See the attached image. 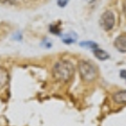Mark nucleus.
<instances>
[{
	"instance_id": "nucleus-1",
	"label": "nucleus",
	"mask_w": 126,
	"mask_h": 126,
	"mask_svg": "<svg viewBox=\"0 0 126 126\" xmlns=\"http://www.w3.org/2000/svg\"><path fill=\"white\" fill-rule=\"evenodd\" d=\"M75 74V66L72 62L61 60L58 61L53 67V76L58 82L67 83L73 79Z\"/></svg>"
},
{
	"instance_id": "nucleus-2",
	"label": "nucleus",
	"mask_w": 126,
	"mask_h": 126,
	"mask_svg": "<svg viewBox=\"0 0 126 126\" xmlns=\"http://www.w3.org/2000/svg\"><path fill=\"white\" fill-rule=\"evenodd\" d=\"M78 69L82 81L86 82V83H90V82L94 81L98 77L97 66L90 61H86V60L79 61Z\"/></svg>"
},
{
	"instance_id": "nucleus-3",
	"label": "nucleus",
	"mask_w": 126,
	"mask_h": 126,
	"mask_svg": "<svg viewBox=\"0 0 126 126\" xmlns=\"http://www.w3.org/2000/svg\"><path fill=\"white\" fill-rule=\"evenodd\" d=\"M115 15L111 11H105L100 17V25L104 31H110L115 26Z\"/></svg>"
},
{
	"instance_id": "nucleus-4",
	"label": "nucleus",
	"mask_w": 126,
	"mask_h": 126,
	"mask_svg": "<svg viewBox=\"0 0 126 126\" xmlns=\"http://www.w3.org/2000/svg\"><path fill=\"white\" fill-rule=\"evenodd\" d=\"M116 49L119 50L120 53H126V34H122L116 38L113 42Z\"/></svg>"
},
{
	"instance_id": "nucleus-5",
	"label": "nucleus",
	"mask_w": 126,
	"mask_h": 126,
	"mask_svg": "<svg viewBox=\"0 0 126 126\" xmlns=\"http://www.w3.org/2000/svg\"><path fill=\"white\" fill-rule=\"evenodd\" d=\"M112 100L117 104H126V90H119L113 94Z\"/></svg>"
},
{
	"instance_id": "nucleus-6",
	"label": "nucleus",
	"mask_w": 126,
	"mask_h": 126,
	"mask_svg": "<svg viewBox=\"0 0 126 126\" xmlns=\"http://www.w3.org/2000/svg\"><path fill=\"white\" fill-rule=\"evenodd\" d=\"M7 83H9V74L5 68L0 67V89L4 88Z\"/></svg>"
},
{
	"instance_id": "nucleus-7",
	"label": "nucleus",
	"mask_w": 126,
	"mask_h": 126,
	"mask_svg": "<svg viewBox=\"0 0 126 126\" xmlns=\"http://www.w3.org/2000/svg\"><path fill=\"white\" fill-rule=\"evenodd\" d=\"M94 56H96V58H98L99 60H107V59L109 58V55L108 53H106L105 50L103 49H100L99 47L96 49H94Z\"/></svg>"
},
{
	"instance_id": "nucleus-8",
	"label": "nucleus",
	"mask_w": 126,
	"mask_h": 126,
	"mask_svg": "<svg viewBox=\"0 0 126 126\" xmlns=\"http://www.w3.org/2000/svg\"><path fill=\"white\" fill-rule=\"evenodd\" d=\"M80 45L82 47H87V48H90V49H96L98 48V44L97 43H94L93 41H84V42H81Z\"/></svg>"
},
{
	"instance_id": "nucleus-9",
	"label": "nucleus",
	"mask_w": 126,
	"mask_h": 126,
	"mask_svg": "<svg viewBox=\"0 0 126 126\" xmlns=\"http://www.w3.org/2000/svg\"><path fill=\"white\" fill-rule=\"evenodd\" d=\"M62 41L64 43H66V44H72V43H74L75 41H76V38H73L72 36L67 35V36H64L62 38Z\"/></svg>"
},
{
	"instance_id": "nucleus-10",
	"label": "nucleus",
	"mask_w": 126,
	"mask_h": 126,
	"mask_svg": "<svg viewBox=\"0 0 126 126\" xmlns=\"http://www.w3.org/2000/svg\"><path fill=\"white\" fill-rule=\"evenodd\" d=\"M67 2H68V0H58L57 3L60 7H63V6H65L66 4H67Z\"/></svg>"
},
{
	"instance_id": "nucleus-11",
	"label": "nucleus",
	"mask_w": 126,
	"mask_h": 126,
	"mask_svg": "<svg viewBox=\"0 0 126 126\" xmlns=\"http://www.w3.org/2000/svg\"><path fill=\"white\" fill-rule=\"evenodd\" d=\"M120 77L122 79H124V80H126V70L123 69V70H121L120 72Z\"/></svg>"
},
{
	"instance_id": "nucleus-12",
	"label": "nucleus",
	"mask_w": 126,
	"mask_h": 126,
	"mask_svg": "<svg viewBox=\"0 0 126 126\" xmlns=\"http://www.w3.org/2000/svg\"><path fill=\"white\" fill-rule=\"evenodd\" d=\"M123 11H124V14L126 16V0H125L124 3H123Z\"/></svg>"
}]
</instances>
